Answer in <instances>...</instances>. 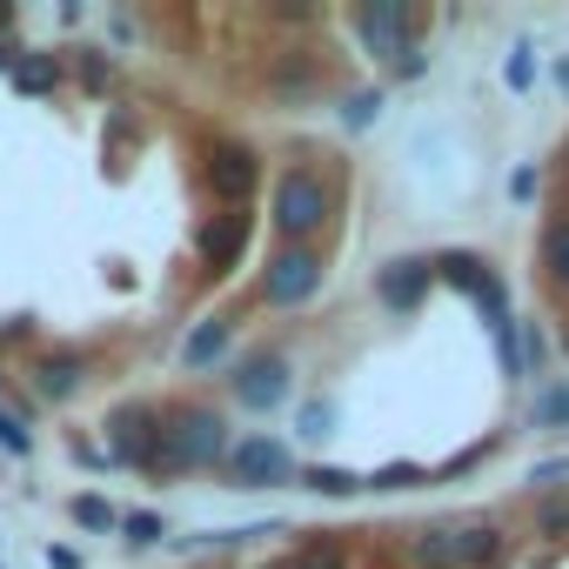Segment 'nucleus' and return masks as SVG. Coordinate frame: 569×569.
Segmentation results:
<instances>
[{
	"mask_svg": "<svg viewBox=\"0 0 569 569\" xmlns=\"http://www.w3.org/2000/svg\"><path fill=\"white\" fill-rule=\"evenodd\" d=\"M336 214V188L316 174V168H289L274 181V201H268V221L274 234L289 241V248H309V234H322Z\"/></svg>",
	"mask_w": 569,
	"mask_h": 569,
	"instance_id": "nucleus-1",
	"label": "nucleus"
},
{
	"mask_svg": "<svg viewBox=\"0 0 569 569\" xmlns=\"http://www.w3.org/2000/svg\"><path fill=\"white\" fill-rule=\"evenodd\" d=\"M108 456L128 462V469H148V476H174V469H168L161 409H154V402H121V409L108 416Z\"/></svg>",
	"mask_w": 569,
	"mask_h": 569,
	"instance_id": "nucleus-2",
	"label": "nucleus"
},
{
	"mask_svg": "<svg viewBox=\"0 0 569 569\" xmlns=\"http://www.w3.org/2000/svg\"><path fill=\"white\" fill-rule=\"evenodd\" d=\"M356 41H362V54H376V61H396L402 48H422V34H429V14L422 8H402V0H376V8H356Z\"/></svg>",
	"mask_w": 569,
	"mask_h": 569,
	"instance_id": "nucleus-3",
	"label": "nucleus"
},
{
	"mask_svg": "<svg viewBox=\"0 0 569 569\" xmlns=\"http://www.w3.org/2000/svg\"><path fill=\"white\" fill-rule=\"evenodd\" d=\"M168 429V469H214L228 456V422L214 409H174L161 416Z\"/></svg>",
	"mask_w": 569,
	"mask_h": 569,
	"instance_id": "nucleus-4",
	"label": "nucleus"
},
{
	"mask_svg": "<svg viewBox=\"0 0 569 569\" xmlns=\"http://www.w3.org/2000/svg\"><path fill=\"white\" fill-rule=\"evenodd\" d=\"M316 289H322V254L316 248H281L261 268V302L268 309H302V302H316Z\"/></svg>",
	"mask_w": 569,
	"mask_h": 569,
	"instance_id": "nucleus-5",
	"label": "nucleus"
},
{
	"mask_svg": "<svg viewBox=\"0 0 569 569\" xmlns=\"http://www.w3.org/2000/svg\"><path fill=\"white\" fill-rule=\"evenodd\" d=\"M228 476H234V489H281V482H296V456H289V442H274V436H241V442H228Z\"/></svg>",
	"mask_w": 569,
	"mask_h": 569,
	"instance_id": "nucleus-6",
	"label": "nucleus"
},
{
	"mask_svg": "<svg viewBox=\"0 0 569 569\" xmlns=\"http://www.w3.org/2000/svg\"><path fill=\"white\" fill-rule=\"evenodd\" d=\"M228 389H234V402H241V409H254V416L281 409V402H289V389H296V376H289V356H274V349H261V356L234 362Z\"/></svg>",
	"mask_w": 569,
	"mask_h": 569,
	"instance_id": "nucleus-7",
	"label": "nucleus"
},
{
	"mask_svg": "<svg viewBox=\"0 0 569 569\" xmlns=\"http://www.w3.org/2000/svg\"><path fill=\"white\" fill-rule=\"evenodd\" d=\"M208 188L221 208H248V194L261 188V154L248 141H208Z\"/></svg>",
	"mask_w": 569,
	"mask_h": 569,
	"instance_id": "nucleus-8",
	"label": "nucleus"
},
{
	"mask_svg": "<svg viewBox=\"0 0 569 569\" xmlns=\"http://www.w3.org/2000/svg\"><path fill=\"white\" fill-rule=\"evenodd\" d=\"M248 234H254L248 208H221V214H208V221H201L194 248H201V261H208L214 274H228V268H234V261L248 254Z\"/></svg>",
	"mask_w": 569,
	"mask_h": 569,
	"instance_id": "nucleus-9",
	"label": "nucleus"
},
{
	"mask_svg": "<svg viewBox=\"0 0 569 569\" xmlns=\"http://www.w3.org/2000/svg\"><path fill=\"white\" fill-rule=\"evenodd\" d=\"M429 254H396L389 268H376V302L382 309H396V316H409L422 296H429Z\"/></svg>",
	"mask_w": 569,
	"mask_h": 569,
	"instance_id": "nucleus-10",
	"label": "nucleus"
},
{
	"mask_svg": "<svg viewBox=\"0 0 569 569\" xmlns=\"http://www.w3.org/2000/svg\"><path fill=\"white\" fill-rule=\"evenodd\" d=\"M449 536H456V562L462 569H502L509 562V536H502V522H449Z\"/></svg>",
	"mask_w": 569,
	"mask_h": 569,
	"instance_id": "nucleus-11",
	"label": "nucleus"
},
{
	"mask_svg": "<svg viewBox=\"0 0 569 569\" xmlns=\"http://www.w3.org/2000/svg\"><path fill=\"white\" fill-rule=\"evenodd\" d=\"M28 382H34L41 402H68V396L88 382V356H74V349H68V356H41V362L28 369Z\"/></svg>",
	"mask_w": 569,
	"mask_h": 569,
	"instance_id": "nucleus-12",
	"label": "nucleus"
},
{
	"mask_svg": "<svg viewBox=\"0 0 569 569\" xmlns=\"http://www.w3.org/2000/svg\"><path fill=\"white\" fill-rule=\"evenodd\" d=\"M329 88V74L309 61V54H281L274 68H268V94L274 101H309V94H322Z\"/></svg>",
	"mask_w": 569,
	"mask_h": 569,
	"instance_id": "nucleus-13",
	"label": "nucleus"
},
{
	"mask_svg": "<svg viewBox=\"0 0 569 569\" xmlns=\"http://www.w3.org/2000/svg\"><path fill=\"white\" fill-rule=\"evenodd\" d=\"M228 342H234V322H221V316L201 322V329L181 342V369H214V362L228 356Z\"/></svg>",
	"mask_w": 569,
	"mask_h": 569,
	"instance_id": "nucleus-14",
	"label": "nucleus"
},
{
	"mask_svg": "<svg viewBox=\"0 0 569 569\" xmlns=\"http://www.w3.org/2000/svg\"><path fill=\"white\" fill-rule=\"evenodd\" d=\"M409 562H416V569H462V562H456V536H449V522L416 529V536H409Z\"/></svg>",
	"mask_w": 569,
	"mask_h": 569,
	"instance_id": "nucleus-15",
	"label": "nucleus"
},
{
	"mask_svg": "<svg viewBox=\"0 0 569 569\" xmlns=\"http://www.w3.org/2000/svg\"><path fill=\"white\" fill-rule=\"evenodd\" d=\"M8 81L21 94H54L61 88V61L54 54H28V61H8Z\"/></svg>",
	"mask_w": 569,
	"mask_h": 569,
	"instance_id": "nucleus-16",
	"label": "nucleus"
},
{
	"mask_svg": "<svg viewBox=\"0 0 569 569\" xmlns=\"http://www.w3.org/2000/svg\"><path fill=\"white\" fill-rule=\"evenodd\" d=\"M296 482H309L316 496H336V502H349V496H362V476H356V469H336V462H316V469H296Z\"/></svg>",
	"mask_w": 569,
	"mask_h": 569,
	"instance_id": "nucleus-17",
	"label": "nucleus"
},
{
	"mask_svg": "<svg viewBox=\"0 0 569 569\" xmlns=\"http://www.w3.org/2000/svg\"><path fill=\"white\" fill-rule=\"evenodd\" d=\"M489 261L482 254H469V248H442V254H429V274H442L449 289H476V274H482Z\"/></svg>",
	"mask_w": 569,
	"mask_h": 569,
	"instance_id": "nucleus-18",
	"label": "nucleus"
},
{
	"mask_svg": "<svg viewBox=\"0 0 569 569\" xmlns=\"http://www.w3.org/2000/svg\"><path fill=\"white\" fill-rule=\"evenodd\" d=\"M536 509H529V522H536V536H549V542H569V489H556V496H529Z\"/></svg>",
	"mask_w": 569,
	"mask_h": 569,
	"instance_id": "nucleus-19",
	"label": "nucleus"
},
{
	"mask_svg": "<svg viewBox=\"0 0 569 569\" xmlns=\"http://www.w3.org/2000/svg\"><path fill=\"white\" fill-rule=\"evenodd\" d=\"M542 268H549V281H556V289L569 296V214L542 228Z\"/></svg>",
	"mask_w": 569,
	"mask_h": 569,
	"instance_id": "nucleus-20",
	"label": "nucleus"
},
{
	"mask_svg": "<svg viewBox=\"0 0 569 569\" xmlns=\"http://www.w3.org/2000/svg\"><path fill=\"white\" fill-rule=\"evenodd\" d=\"M289 569H349V549H342V536H309Z\"/></svg>",
	"mask_w": 569,
	"mask_h": 569,
	"instance_id": "nucleus-21",
	"label": "nucleus"
},
{
	"mask_svg": "<svg viewBox=\"0 0 569 569\" xmlns=\"http://www.w3.org/2000/svg\"><path fill=\"white\" fill-rule=\"evenodd\" d=\"M114 529H121V542H128V549H154V542L168 536V522H161L154 509H128V516H121Z\"/></svg>",
	"mask_w": 569,
	"mask_h": 569,
	"instance_id": "nucleus-22",
	"label": "nucleus"
},
{
	"mask_svg": "<svg viewBox=\"0 0 569 569\" xmlns=\"http://www.w3.org/2000/svg\"><path fill=\"white\" fill-rule=\"evenodd\" d=\"M68 509H74V522H81V529H94V536H108V529L121 522V509H114L108 496H74Z\"/></svg>",
	"mask_w": 569,
	"mask_h": 569,
	"instance_id": "nucleus-23",
	"label": "nucleus"
},
{
	"mask_svg": "<svg viewBox=\"0 0 569 569\" xmlns=\"http://www.w3.org/2000/svg\"><path fill=\"white\" fill-rule=\"evenodd\" d=\"M469 296H476V309H482V322H496V316H509V289H502V274H496V268H482V274H476V289H469Z\"/></svg>",
	"mask_w": 569,
	"mask_h": 569,
	"instance_id": "nucleus-24",
	"label": "nucleus"
},
{
	"mask_svg": "<svg viewBox=\"0 0 569 569\" xmlns=\"http://www.w3.org/2000/svg\"><path fill=\"white\" fill-rule=\"evenodd\" d=\"M502 81H509V94H529V88H536V48H529V41H516V48H509Z\"/></svg>",
	"mask_w": 569,
	"mask_h": 569,
	"instance_id": "nucleus-25",
	"label": "nucleus"
},
{
	"mask_svg": "<svg viewBox=\"0 0 569 569\" xmlns=\"http://www.w3.org/2000/svg\"><path fill=\"white\" fill-rule=\"evenodd\" d=\"M516 356H522L529 376H542V362H549V336H542L536 322H516Z\"/></svg>",
	"mask_w": 569,
	"mask_h": 569,
	"instance_id": "nucleus-26",
	"label": "nucleus"
},
{
	"mask_svg": "<svg viewBox=\"0 0 569 569\" xmlns=\"http://www.w3.org/2000/svg\"><path fill=\"white\" fill-rule=\"evenodd\" d=\"M489 456H496V442H469L462 456H449L442 469H429V482H456V476H469V469H482Z\"/></svg>",
	"mask_w": 569,
	"mask_h": 569,
	"instance_id": "nucleus-27",
	"label": "nucleus"
},
{
	"mask_svg": "<svg viewBox=\"0 0 569 569\" xmlns=\"http://www.w3.org/2000/svg\"><path fill=\"white\" fill-rule=\"evenodd\" d=\"M489 336H496V362H502V376H522V356H516V316H496Z\"/></svg>",
	"mask_w": 569,
	"mask_h": 569,
	"instance_id": "nucleus-28",
	"label": "nucleus"
},
{
	"mask_svg": "<svg viewBox=\"0 0 569 569\" xmlns=\"http://www.w3.org/2000/svg\"><path fill=\"white\" fill-rule=\"evenodd\" d=\"M416 482H429V469H416V462H389V469L362 476V489H416Z\"/></svg>",
	"mask_w": 569,
	"mask_h": 569,
	"instance_id": "nucleus-29",
	"label": "nucleus"
},
{
	"mask_svg": "<svg viewBox=\"0 0 569 569\" xmlns=\"http://www.w3.org/2000/svg\"><path fill=\"white\" fill-rule=\"evenodd\" d=\"M556 489H569V456H549L529 469V496H556Z\"/></svg>",
	"mask_w": 569,
	"mask_h": 569,
	"instance_id": "nucleus-30",
	"label": "nucleus"
},
{
	"mask_svg": "<svg viewBox=\"0 0 569 569\" xmlns=\"http://www.w3.org/2000/svg\"><path fill=\"white\" fill-rule=\"evenodd\" d=\"M536 429H569V389H542L536 396Z\"/></svg>",
	"mask_w": 569,
	"mask_h": 569,
	"instance_id": "nucleus-31",
	"label": "nucleus"
},
{
	"mask_svg": "<svg viewBox=\"0 0 569 569\" xmlns=\"http://www.w3.org/2000/svg\"><path fill=\"white\" fill-rule=\"evenodd\" d=\"M376 114H382V88H362V94L342 101V121H349V128H369Z\"/></svg>",
	"mask_w": 569,
	"mask_h": 569,
	"instance_id": "nucleus-32",
	"label": "nucleus"
},
{
	"mask_svg": "<svg viewBox=\"0 0 569 569\" xmlns=\"http://www.w3.org/2000/svg\"><path fill=\"white\" fill-rule=\"evenodd\" d=\"M0 449H8V456H28V449H34V429H28L14 409H0Z\"/></svg>",
	"mask_w": 569,
	"mask_h": 569,
	"instance_id": "nucleus-33",
	"label": "nucleus"
},
{
	"mask_svg": "<svg viewBox=\"0 0 569 569\" xmlns=\"http://www.w3.org/2000/svg\"><path fill=\"white\" fill-rule=\"evenodd\" d=\"M302 436H316V442L336 436V402H309V409H302Z\"/></svg>",
	"mask_w": 569,
	"mask_h": 569,
	"instance_id": "nucleus-34",
	"label": "nucleus"
},
{
	"mask_svg": "<svg viewBox=\"0 0 569 569\" xmlns=\"http://www.w3.org/2000/svg\"><path fill=\"white\" fill-rule=\"evenodd\" d=\"M536 194H542V174H536V168H516V174H509V201H516V208H529Z\"/></svg>",
	"mask_w": 569,
	"mask_h": 569,
	"instance_id": "nucleus-35",
	"label": "nucleus"
},
{
	"mask_svg": "<svg viewBox=\"0 0 569 569\" xmlns=\"http://www.w3.org/2000/svg\"><path fill=\"white\" fill-rule=\"evenodd\" d=\"M422 68H429V54H422V48H402V54L389 61V74H396V81H422Z\"/></svg>",
	"mask_w": 569,
	"mask_h": 569,
	"instance_id": "nucleus-36",
	"label": "nucleus"
},
{
	"mask_svg": "<svg viewBox=\"0 0 569 569\" xmlns=\"http://www.w3.org/2000/svg\"><path fill=\"white\" fill-rule=\"evenodd\" d=\"M81 81H88V88H108V81H114V68L101 61V48H81Z\"/></svg>",
	"mask_w": 569,
	"mask_h": 569,
	"instance_id": "nucleus-37",
	"label": "nucleus"
},
{
	"mask_svg": "<svg viewBox=\"0 0 569 569\" xmlns=\"http://www.w3.org/2000/svg\"><path fill=\"white\" fill-rule=\"evenodd\" d=\"M48 569H81V556H74L68 542H54V549H48Z\"/></svg>",
	"mask_w": 569,
	"mask_h": 569,
	"instance_id": "nucleus-38",
	"label": "nucleus"
},
{
	"mask_svg": "<svg viewBox=\"0 0 569 569\" xmlns=\"http://www.w3.org/2000/svg\"><path fill=\"white\" fill-rule=\"evenodd\" d=\"M556 88H562V94H569V54H562V61H556Z\"/></svg>",
	"mask_w": 569,
	"mask_h": 569,
	"instance_id": "nucleus-39",
	"label": "nucleus"
},
{
	"mask_svg": "<svg viewBox=\"0 0 569 569\" xmlns=\"http://www.w3.org/2000/svg\"><path fill=\"white\" fill-rule=\"evenodd\" d=\"M8 21H14V8H0V34H8Z\"/></svg>",
	"mask_w": 569,
	"mask_h": 569,
	"instance_id": "nucleus-40",
	"label": "nucleus"
},
{
	"mask_svg": "<svg viewBox=\"0 0 569 569\" xmlns=\"http://www.w3.org/2000/svg\"><path fill=\"white\" fill-rule=\"evenodd\" d=\"M0 74H8V48H0Z\"/></svg>",
	"mask_w": 569,
	"mask_h": 569,
	"instance_id": "nucleus-41",
	"label": "nucleus"
},
{
	"mask_svg": "<svg viewBox=\"0 0 569 569\" xmlns=\"http://www.w3.org/2000/svg\"><path fill=\"white\" fill-rule=\"evenodd\" d=\"M562 356H569V329H562Z\"/></svg>",
	"mask_w": 569,
	"mask_h": 569,
	"instance_id": "nucleus-42",
	"label": "nucleus"
},
{
	"mask_svg": "<svg viewBox=\"0 0 569 569\" xmlns=\"http://www.w3.org/2000/svg\"><path fill=\"white\" fill-rule=\"evenodd\" d=\"M562 161H569V148H562Z\"/></svg>",
	"mask_w": 569,
	"mask_h": 569,
	"instance_id": "nucleus-43",
	"label": "nucleus"
}]
</instances>
